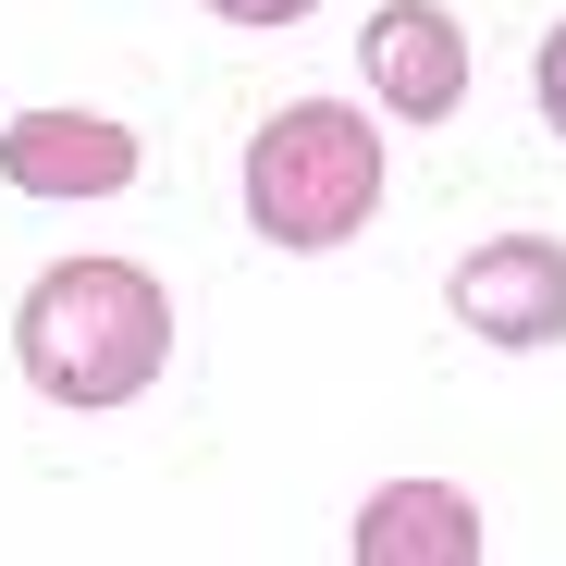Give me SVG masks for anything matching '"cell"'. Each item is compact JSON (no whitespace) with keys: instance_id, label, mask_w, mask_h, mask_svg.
<instances>
[{"instance_id":"6da1fadb","label":"cell","mask_w":566,"mask_h":566,"mask_svg":"<svg viewBox=\"0 0 566 566\" xmlns=\"http://www.w3.org/2000/svg\"><path fill=\"white\" fill-rule=\"evenodd\" d=\"M13 357L50 407H136L172 357V296L136 259H62L25 283L13 308Z\"/></svg>"},{"instance_id":"7a4b0ae2","label":"cell","mask_w":566,"mask_h":566,"mask_svg":"<svg viewBox=\"0 0 566 566\" xmlns=\"http://www.w3.org/2000/svg\"><path fill=\"white\" fill-rule=\"evenodd\" d=\"M369 210H382V136H369L345 99H283L259 136H247V222L271 247H345Z\"/></svg>"},{"instance_id":"3957f363","label":"cell","mask_w":566,"mask_h":566,"mask_svg":"<svg viewBox=\"0 0 566 566\" xmlns=\"http://www.w3.org/2000/svg\"><path fill=\"white\" fill-rule=\"evenodd\" d=\"M455 321L481 345H566V247L554 234H481L455 259Z\"/></svg>"},{"instance_id":"277c9868","label":"cell","mask_w":566,"mask_h":566,"mask_svg":"<svg viewBox=\"0 0 566 566\" xmlns=\"http://www.w3.org/2000/svg\"><path fill=\"white\" fill-rule=\"evenodd\" d=\"M357 62H369V86H382L395 124H443L468 99V25L443 13V0H382L369 38H357Z\"/></svg>"},{"instance_id":"5b68a950","label":"cell","mask_w":566,"mask_h":566,"mask_svg":"<svg viewBox=\"0 0 566 566\" xmlns=\"http://www.w3.org/2000/svg\"><path fill=\"white\" fill-rule=\"evenodd\" d=\"M0 172L25 198H124L136 185V136L112 112H13L0 124Z\"/></svg>"},{"instance_id":"8992f818","label":"cell","mask_w":566,"mask_h":566,"mask_svg":"<svg viewBox=\"0 0 566 566\" xmlns=\"http://www.w3.org/2000/svg\"><path fill=\"white\" fill-rule=\"evenodd\" d=\"M357 566H481V505L443 493V481H382L345 530Z\"/></svg>"},{"instance_id":"52a82bcc","label":"cell","mask_w":566,"mask_h":566,"mask_svg":"<svg viewBox=\"0 0 566 566\" xmlns=\"http://www.w3.org/2000/svg\"><path fill=\"white\" fill-rule=\"evenodd\" d=\"M530 99H542V124L566 136V25H554L542 50H530Z\"/></svg>"},{"instance_id":"ba28073f","label":"cell","mask_w":566,"mask_h":566,"mask_svg":"<svg viewBox=\"0 0 566 566\" xmlns=\"http://www.w3.org/2000/svg\"><path fill=\"white\" fill-rule=\"evenodd\" d=\"M222 25H296V13H321V0H210Z\"/></svg>"}]
</instances>
